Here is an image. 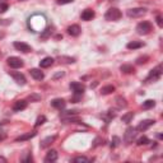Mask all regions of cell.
Masks as SVG:
<instances>
[{"label":"cell","instance_id":"1","mask_svg":"<svg viewBox=\"0 0 163 163\" xmlns=\"http://www.w3.org/2000/svg\"><path fill=\"white\" fill-rule=\"evenodd\" d=\"M28 25L33 32H42L46 28V18L41 14H35L29 18Z\"/></svg>","mask_w":163,"mask_h":163},{"label":"cell","instance_id":"2","mask_svg":"<svg viewBox=\"0 0 163 163\" xmlns=\"http://www.w3.org/2000/svg\"><path fill=\"white\" fill-rule=\"evenodd\" d=\"M121 17H122V14L117 8H110L105 14V19L108 22H115V21H118Z\"/></svg>","mask_w":163,"mask_h":163},{"label":"cell","instance_id":"3","mask_svg":"<svg viewBox=\"0 0 163 163\" xmlns=\"http://www.w3.org/2000/svg\"><path fill=\"white\" fill-rule=\"evenodd\" d=\"M135 136H136V127L129 126L126 130H125V134H124V142L126 144H130L135 139Z\"/></svg>","mask_w":163,"mask_h":163},{"label":"cell","instance_id":"4","mask_svg":"<svg viewBox=\"0 0 163 163\" xmlns=\"http://www.w3.org/2000/svg\"><path fill=\"white\" fill-rule=\"evenodd\" d=\"M152 31V24L149 22H142L136 25V32L139 33V35H148Z\"/></svg>","mask_w":163,"mask_h":163},{"label":"cell","instance_id":"5","mask_svg":"<svg viewBox=\"0 0 163 163\" xmlns=\"http://www.w3.org/2000/svg\"><path fill=\"white\" fill-rule=\"evenodd\" d=\"M162 76V65H158L157 68H154V69L149 73V76L147 78V82H156L158 80L159 78Z\"/></svg>","mask_w":163,"mask_h":163},{"label":"cell","instance_id":"6","mask_svg":"<svg viewBox=\"0 0 163 163\" xmlns=\"http://www.w3.org/2000/svg\"><path fill=\"white\" fill-rule=\"evenodd\" d=\"M145 13H147L145 8H133V9L127 10V15L130 18H139V17H143Z\"/></svg>","mask_w":163,"mask_h":163},{"label":"cell","instance_id":"7","mask_svg":"<svg viewBox=\"0 0 163 163\" xmlns=\"http://www.w3.org/2000/svg\"><path fill=\"white\" fill-rule=\"evenodd\" d=\"M8 64H9V66L13 68V69H18V68L23 66V61L19 57H15V56H12L8 59Z\"/></svg>","mask_w":163,"mask_h":163},{"label":"cell","instance_id":"8","mask_svg":"<svg viewBox=\"0 0 163 163\" xmlns=\"http://www.w3.org/2000/svg\"><path fill=\"white\" fill-rule=\"evenodd\" d=\"M70 88L73 89L74 94H83V92L85 91L84 85L82 83H78V82H73L70 83Z\"/></svg>","mask_w":163,"mask_h":163},{"label":"cell","instance_id":"9","mask_svg":"<svg viewBox=\"0 0 163 163\" xmlns=\"http://www.w3.org/2000/svg\"><path fill=\"white\" fill-rule=\"evenodd\" d=\"M154 124V120H144V121H142L138 127H136V130H139V131H145V130H148V129Z\"/></svg>","mask_w":163,"mask_h":163},{"label":"cell","instance_id":"10","mask_svg":"<svg viewBox=\"0 0 163 163\" xmlns=\"http://www.w3.org/2000/svg\"><path fill=\"white\" fill-rule=\"evenodd\" d=\"M14 47L18 51H22V52H29V51L32 50L31 46L24 44V42H14Z\"/></svg>","mask_w":163,"mask_h":163},{"label":"cell","instance_id":"11","mask_svg":"<svg viewBox=\"0 0 163 163\" xmlns=\"http://www.w3.org/2000/svg\"><path fill=\"white\" fill-rule=\"evenodd\" d=\"M29 74L33 79H36V80H42L45 78V74L42 73L40 69H31L29 70Z\"/></svg>","mask_w":163,"mask_h":163},{"label":"cell","instance_id":"12","mask_svg":"<svg viewBox=\"0 0 163 163\" xmlns=\"http://www.w3.org/2000/svg\"><path fill=\"white\" fill-rule=\"evenodd\" d=\"M10 75L13 76V79L19 85H24L25 82H27V80H25V76L23 74H21V73H10Z\"/></svg>","mask_w":163,"mask_h":163},{"label":"cell","instance_id":"13","mask_svg":"<svg viewBox=\"0 0 163 163\" xmlns=\"http://www.w3.org/2000/svg\"><path fill=\"white\" fill-rule=\"evenodd\" d=\"M80 32H82V29H80V27L78 24H73V25H70V27L68 28V33H69L70 36H74V37L79 36Z\"/></svg>","mask_w":163,"mask_h":163},{"label":"cell","instance_id":"14","mask_svg":"<svg viewBox=\"0 0 163 163\" xmlns=\"http://www.w3.org/2000/svg\"><path fill=\"white\" fill-rule=\"evenodd\" d=\"M24 108H27V101H23V99L17 101L15 103H14V106H13V110L15 111V112H19V111H23Z\"/></svg>","mask_w":163,"mask_h":163},{"label":"cell","instance_id":"15","mask_svg":"<svg viewBox=\"0 0 163 163\" xmlns=\"http://www.w3.org/2000/svg\"><path fill=\"white\" fill-rule=\"evenodd\" d=\"M115 105H116V107H117L118 110H122V108H125V107L127 106V102H126V99H125L124 97L117 96V97L115 98Z\"/></svg>","mask_w":163,"mask_h":163},{"label":"cell","instance_id":"16","mask_svg":"<svg viewBox=\"0 0 163 163\" xmlns=\"http://www.w3.org/2000/svg\"><path fill=\"white\" fill-rule=\"evenodd\" d=\"M51 105H52V107H55L57 110H64L65 106H66V102L61 98H56V99H54L52 102H51Z\"/></svg>","mask_w":163,"mask_h":163},{"label":"cell","instance_id":"17","mask_svg":"<svg viewBox=\"0 0 163 163\" xmlns=\"http://www.w3.org/2000/svg\"><path fill=\"white\" fill-rule=\"evenodd\" d=\"M55 140H56V135L47 136V138H45L44 140L41 142V148H47V147H50V145L52 144Z\"/></svg>","mask_w":163,"mask_h":163},{"label":"cell","instance_id":"18","mask_svg":"<svg viewBox=\"0 0 163 163\" xmlns=\"http://www.w3.org/2000/svg\"><path fill=\"white\" fill-rule=\"evenodd\" d=\"M57 159V152L56 150H50V152H47V154H46V157H45V162L46 163H50V162H55Z\"/></svg>","mask_w":163,"mask_h":163},{"label":"cell","instance_id":"19","mask_svg":"<svg viewBox=\"0 0 163 163\" xmlns=\"http://www.w3.org/2000/svg\"><path fill=\"white\" fill-rule=\"evenodd\" d=\"M36 131H31V133H27V134H23L21 136H18V138L15 139V142H25V140H29L32 139L33 136H36Z\"/></svg>","mask_w":163,"mask_h":163},{"label":"cell","instance_id":"20","mask_svg":"<svg viewBox=\"0 0 163 163\" xmlns=\"http://www.w3.org/2000/svg\"><path fill=\"white\" fill-rule=\"evenodd\" d=\"M94 18V12L92 9H85L82 13V19L83 21H92Z\"/></svg>","mask_w":163,"mask_h":163},{"label":"cell","instance_id":"21","mask_svg":"<svg viewBox=\"0 0 163 163\" xmlns=\"http://www.w3.org/2000/svg\"><path fill=\"white\" fill-rule=\"evenodd\" d=\"M52 64H54V59L52 57H45L44 60H41V61H40V66L41 68H50Z\"/></svg>","mask_w":163,"mask_h":163},{"label":"cell","instance_id":"22","mask_svg":"<svg viewBox=\"0 0 163 163\" xmlns=\"http://www.w3.org/2000/svg\"><path fill=\"white\" fill-rule=\"evenodd\" d=\"M143 46H144V44L143 42H139V41H133V42H129L127 44L129 50H136V49H140Z\"/></svg>","mask_w":163,"mask_h":163},{"label":"cell","instance_id":"23","mask_svg":"<svg viewBox=\"0 0 163 163\" xmlns=\"http://www.w3.org/2000/svg\"><path fill=\"white\" fill-rule=\"evenodd\" d=\"M57 60L60 63H65V64H73L75 63V59L74 57H70V56H57Z\"/></svg>","mask_w":163,"mask_h":163},{"label":"cell","instance_id":"24","mask_svg":"<svg viewBox=\"0 0 163 163\" xmlns=\"http://www.w3.org/2000/svg\"><path fill=\"white\" fill-rule=\"evenodd\" d=\"M120 70H121L122 73L125 74H134L135 73V69L133 65H122L121 68H120Z\"/></svg>","mask_w":163,"mask_h":163},{"label":"cell","instance_id":"25","mask_svg":"<svg viewBox=\"0 0 163 163\" xmlns=\"http://www.w3.org/2000/svg\"><path fill=\"white\" fill-rule=\"evenodd\" d=\"M112 92H115V87L114 85H105L103 88L101 89V94H110V93H112Z\"/></svg>","mask_w":163,"mask_h":163},{"label":"cell","instance_id":"26","mask_svg":"<svg viewBox=\"0 0 163 163\" xmlns=\"http://www.w3.org/2000/svg\"><path fill=\"white\" fill-rule=\"evenodd\" d=\"M154 106H156V101L154 99H147L143 103V108L144 110H149V108H153Z\"/></svg>","mask_w":163,"mask_h":163},{"label":"cell","instance_id":"27","mask_svg":"<svg viewBox=\"0 0 163 163\" xmlns=\"http://www.w3.org/2000/svg\"><path fill=\"white\" fill-rule=\"evenodd\" d=\"M76 115H78V112H76L75 110H70V111H65V112H63L61 115H60V117L65 118V117H72V116H76Z\"/></svg>","mask_w":163,"mask_h":163},{"label":"cell","instance_id":"28","mask_svg":"<svg viewBox=\"0 0 163 163\" xmlns=\"http://www.w3.org/2000/svg\"><path fill=\"white\" fill-rule=\"evenodd\" d=\"M133 117H134V112H127V114H125L122 117H121V120H122V122H125V124H129L133 120Z\"/></svg>","mask_w":163,"mask_h":163},{"label":"cell","instance_id":"29","mask_svg":"<svg viewBox=\"0 0 163 163\" xmlns=\"http://www.w3.org/2000/svg\"><path fill=\"white\" fill-rule=\"evenodd\" d=\"M73 162H74V163H88L89 159H88L87 157H84V156H79V157H75V158L73 159Z\"/></svg>","mask_w":163,"mask_h":163},{"label":"cell","instance_id":"30","mask_svg":"<svg viewBox=\"0 0 163 163\" xmlns=\"http://www.w3.org/2000/svg\"><path fill=\"white\" fill-rule=\"evenodd\" d=\"M148 143H149V139L147 138V136H142V138H139L138 142H136L138 145H147Z\"/></svg>","mask_w":163,"mask_h":163},{"label":"cell","instance_id":"31","mask_svg":"<svg viewBox=\"0 0 163 163\" xmlns=\"http://www.w3.org/2000/svg\"><path fill=\"white\" fill-rule=\"evenodd\" d=\"M149 60L148 56H142V57H138V60H136V64L138 65H142V64H145Z\"/></svg>","mask_w":163,"mask_h":163},{"label":"cell","instance_id":"32","mask_svg":"<svg viewBox=\"0 0 163 163\" xmlns=\"http://www.w3.org/2000/svg\"><path fill=\"white\" fill-rule=\"evenodd\" d=\"M28 99L31 102H36V101H40L41 99V96H40V94H31V96L28 97Z\"/></svg>","mask_w":163,"mask_h":163},{"label":"cell","instance_id":"33","mask_svg":"<svg viewBox=\"0 0 163 163\" xmlns=\"http://www.w3.org/2000/svg\"><path fill=\"white\" fill-rule=\"evenodd\" d=\"M45 121H46V117H45V116H38V117H37V121H36V126L42 125Z\"/></svg>","mask_w":163,"mask_h":163},{"label":"cell","instance_id":"34","mask_svg":"<svg viewBox=\"0 0 163 163\" xmlns=\"http://www.w3.org/2000/svg\"><path fill=\"white\" fill-rule=\"evenodd\" d=\"M8 8H9V5H8L6 3H2L0 4V13H5L8 10Z\"/></svg>","mask_w":163,"mask_h":163},{"label":"cell","instance_id":"35","mask_svg":"<svg viewBox=\"0 0 163 163\" xmlns=\"http://www.w3.org/2000/svg\"><path fill=\"white\" fill-rule=\"evenodd\" d=\"M74 0H56V3L59 4V5H65V4H70V3H73Z\"/></svg>","mask_w":163,"mask_h":163},{"label":"cell","instance_id":"36","mask_svg":"<svg viewBox=\"0 0 163 163\" xmlns=\"http://www.w3.org/2000/svg\"><path fill=\"white\" fill-rule=\"evenodd\" d=\"M101 144H103V139L96 138L94 139V143H93V147H98V145H101Z\"/></svg>","mask_w":163,"mask_h":163},{"label":"cell","instance_id":"37","mask_svg":"<svg viewBox=\"0 0 163 163\" xmlns=\"http://www.w3.org/2000/svg\"><path fill=\"white\" fill-rule=\"evenodd\" d=\"M118 143H120V139L117 138V136H114V143H111V147H112V148L117 147V145H118Z\"/></svg>","mask_w":163,"mask_h":163},{"label":"cell","instance_id":"38","mask_svg":"<svg viewBox=\"0 0 163 163\" xmlns=\"http://www.w3.org/2000/svg\"><path fill=\"white\" fill-rule=\"evenodd\" d=\"M63 76H64V72H59V73H56V74L52 76V78L56 80V79H59V78H63Z\"/></svg>","mask_w":163,"mask_h":163},{"label":"cell","instance_id":"39","mask_svg":"<svg viewBox=\"0 0 163 163\" xmlns=\"http://www.w3.org/2000/svg\"><path fill=\"white\" fill-rule=\"evenodd\" d=\"M157 24L159 25V27H163V22H162V17L161 15L157 17Z\"/></svg>","mask_w":163,"mask_h":163},{"label":"cell","instance_id":"40","mask_svg":"<svg viewBox=\"0 0 163 163\" xmlns=\"http://www.w3.org/2000/svg\"><path fill=\"white\" fill-rule=\"evenodd\" d=\"M22 161L23 162H32V156H31V154H28V156L25 157V158H23Z\"/></svg>","mask_w":163,"mask_h":163},{"label":"cell","instance_id":"41","mask_svg":"<svg viewBox=\"0 0 163 163\" xmlns=\"http://www.w3.org/2000/svg\"><path fill=\"white\" fill-rule=\"evenodd\" d=\"M0 162H3V163H6L8 161H6V158H4V157H2V156H0Z\"/></svg>","mask_w":163,"mask_h":163},{"label":"cell","instance_id":"42","mask_svg":"<svg viewBox=\"0 0 163 163\" xmlns=\"http://www.w3.org/2000/svg\"><path fill=\"white\" fill-rule=\"evenodd\" d=\"M4 139V136H2V135H0V140H3Z\"/></svg>","mask_w":163,"mask_h":163},{"label":"cell","instance_id":"43","mask_svg":"<svg viewBox=\"0 0 163 163\" xmlns=\"http://www.w3.org/2000/svg\"><path fill=\"white\" fill-rule=\"evenodd\" d=\"M22 2H23V0H22Z\"/></svg>","mask_w":163,"mask_h":163}]
</instances>
